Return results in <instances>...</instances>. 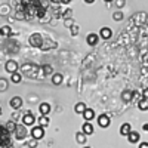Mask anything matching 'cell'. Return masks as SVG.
<instances>
[{
	"instance_id": "cell-20",
	"label": "cell",
	"mask_w": 148,
	"mask_h": 148,
	"mask_svg": "<svg viewBox=\"0 0 148 148\" xmlns=\"http://www.w3.org/2000/svg\"><path fill=\"white\" fill-rule=\"evenodd\" d=\"M0 34H2V36H10V34H12L10 27H8V25L2 27V28H0Z\"/></svg>"
},
{
	"instance_id": "cell-13",
	"label": "cell",
	"mask_w": 148,
	"mask_h": 148,
	"mask_svg": "<svg viewBox=\"0 0 148 148\" xmlns=\"http://www.w3.org/2000/svg\"><path fill=\"white\" fill-rule=\"evenodd\" d=\"M111 36H113V31H111V28H108V27H102V28H101V37H102V39L108 40Z\"/></svg>"
},
{
	"instance_id": "cell-18",
	"label": "cell",
	"mask_w": 148,
	"mask_h": 148,
	"mask_svg": "<svg viewBox=\"0 0 148 148\" xmlns=\"http://www.w3.org/2000/svg\"><path fill=\"white\" fill-rule=\"evenodd\" d=\"M86 136H88V135H84L83 132H77V133H76V141H77L79 144H84V142H86Z\"/></svg>"
},
{
	"instance_id": "cell-26",
	"label": "cell",
	"mask_w": 148,
	"mask_h": 148,
	"mask_svg": "<svg viewBox=\"0 0 148 148\" xmlns=\"http://www.w3.org/2000/svg\"><path fill=\"white\" fill-rule=\"evenodd\" d=\"M28 147H30V148H36V147H37V139L33 138L31 141H28Z\"/></svg>"
},
{
	"instance_id": "cell-25",
	"label": "cell",
	"mask_w": 148,
	"mask_h": 148,
	"mask_svg": "<svg viewBox=\"0 0 148 148\" xmlns=\"http://www.w3.org/2000/svg\"><path fill=\"white\" fill-rule=\"evenodd\" d=\"M113 18H114V21H121L123 18H125V15H123V12H116V14L113 15Z\"/></svg>"
},
{
	"instance_id": "cell-29",
	"label": "cell",
	"mask_w": 148,
	"mask_h": 148,
	"mask_svg": "<svg viewBox=\"0 0 148 148\" xmlns=\"http://www.w3.org/2000/svg\"><path fill=\"white\" fill-rule=\"evenodd\" d=\"M19 119V113H14V116H12V120H14V121H16Z\"/></svg>"
},
{
	"instance_id": "cell-3",
	"label": "cell",
	"mask_w": 148,
	"mask_h": 148,
	"mask_svg": "<svg viewBox=\"0 0 148 148\" xmlns=\"http://www.w3.org/2000/svg\"><path fill=\"white\" fill-rule=\"evenodd\" d=\"M34 121H36V117L31 114V111H27V113L24 114V117H22V123L25 126H33Z\"/></svg>"
},
{
	"instance_id": "cell-15",
	"label": "cell",
	"mask_w": 148,
	"mask_h": 148,
	"mask_svg": "<svg viewBox=\"0 0 148 148\" xmlns=\"http://www.w3.org/2000/svg\"><path fill=\"white\" fill-rule=\"evenodd\" d=\"M132 98H133V95H132L130 90H125V92L121 93V99L125 101V102H130V101H132Z\"/></svg>"
},
{
	"instance_id": "cell-36",
	"label": "cell",
	"mask_w": 148,
	"mask_h": 148,
	"mask_svg": "<svg viewBox=\"0 0 148 148\" xmlns=\"http://www.w3.org/2000/svg\"><path fill=\"white\" fill-rule=\"evenodd\" d=\"M0 114H2V108H0Z\"/></svg>"
},
{
	"instance_id": "cell-12",
	"label": "cell",
	"mask_w": 148,
	"mask_h": 148,
	"mask_svg": "<svg viewBox=\"0 0 148 148\" xmlns=\"http://www.w3.org/2000/svg\"><path fill=\"white\" fill-rule=\"evenodd\" d=\"M93 125H90V121H86L84 125H83V133L84 135H92L93 133Z\"/></svg>"
},
{
	"instance_id": "cell-30",
	"label": "cell",
	"mask_w": 148,
	"mask_h": 148,
	"mask_svg": "<svg viewBox=\"0 0 148 148\" xmlns=\"http://www.w3.org/2000/svg\"><path fill=\"white\" fill-rule=\"evenodd\" d=\"M142 96L145 98V99H148V89H144V92H142Z\"/></svg>"
},
{
	"instance_id": "cell-23",
	"label": "cell",
	"mask_w": 148,
	"mask_h": 148,
	"mask_svg": "<svg viewBox=\"0 0 148 148\" xmlns=\"http://www.w3.org/2000/svg\"><path fill=\"white\" fill-rule=\"evenodd\" d=\"M6 129L9 130V132H15V129H16V125H15V121L14 120H10L8 125H6Z\"/></svg>"
},
{
	"instance_id": "cell-5",
	"label": "cell",
	"mask_w": 148,
	"mask_h": 148,
	"mask_svg": "<svg viewBox=\"0 0 148 148\" xmlns=\"http://www.w3.org/2000/svg\"><path fill=\"white\" fill-rule=\"evenodd\" d=\"M10 107L14 110H19L22 107V98L21 96H14L10 99Z\"/></svg>"
},
{
	"instance_id": "cell-27",
	"label": "cell",
	"mask_w": 148,
	"mask_h": 148,
	"mask_svg": "<svg viewBox=\"0 0 148 148\" xmlns=\"http://www.w3.org/2000/svg\"><path fill=\"white\" fill-rule=\"evenodd\" d=\"M116 5H117V8H123V6H125L126 5V0H117V2H116Z\"/></svg>"
},
{
	"instance_id": "cell-9",
	"label": "cell",
	"mask_w": 148,
	"mask_h": 148,
	"mask_svg": "<svg viewBox=\"0 0 148 148\" xmlns=\"http://www.w3.org/2000/svg\"><path fill=\"white\" fill-rule=\"evenodd\" d=\"M39 111H40V116H47L51 113V105L47 102H43V104L39 105Z\"/></svg>"
},
{
	"instance_id": "cell-33",
	"label": "cell",
	"mask_w": 148,
	"mask_h": 148,
	"mask_svg": "<svg viewBox=\"0 0 148 148\" xmlns=\"http://www.w3.org/2000/svg\"><path fill=\"white\" fill-rule=\"evenodd\" d=\"M142 129H144V130H145V132H148V123H145V125H144V126H142Z\"/></svg>"
},
{
	"instance_id": "cell-31",
	"label": "cell",
	"mask_w": 148,
	"mask_h": 148,
	"mask_svg": "<svg viewBox=\"0 0 148 148\" xmlns=\"http://www.w3.org/2000/svg\"><path fill=\"white\" fill-rule=\"evenodd\" d=\"M139 148H148V142H141L139 144Z\"/></svg>"
},
{
	"instance_id": "cell-17",
	"label": "cell",
	"mask_w": 148,
	"mask_h": 148,
	"mask_svg": "<svg viewBox=\"0 0 148 148\" xmlns=\"http://www.w3.org/2000/svg\"><path fill=\"white\" fill-rule=\"evenodd\" d=\"M138 108H139L141 111H147V110H148V99L142 98V99L138 102Z\"/></svg>"
},
{
	"instance_id": "cell-19",
	"label": "cell",
	"mask_w": 148,
	"mask_h": 148,
	"mask_svg": "<svg viewBox=\"0 0 148 148\" xmlns=\"http://www.w3.org/2000/svg\"><path fill=\"white\" fill-rule=\"evenodd\" d=\"M39 125H40L42 127H47V126H49V119H47V116H40V117H39Z\"/></svg>"
},
{
	"instance_id": "cell-35",
	"label": "cell",
	"mask_w": 148,
	"mask_h": 148,
	"mask_svg": "<svg viewBox=\"0 0 148 148\" xmlns=\"http://www.w3.org/2000/svg\"><path fill=\"white\" fill-rule=\"evenodd\" d=\"M105 2H107V3H111V2H113V0H105Z\"/></svg>"
},
{
	"instance_id": "cell-8",
	"label": "cell",
	"mask_w": 148,
	"mask_h": 148,
	"mask_svg": "<svg viewBox=\"0 0 148 148\" xmlns=\"http://www.w3.org/2000/svg\"><path fill=\"white\" fill-rule=\"evenodd\" d=\"M30 43H31L33 46H42V43H43L42 36H40V34H33V36L30 37Z\"/></svg>"
},
{
	"instance_id": "cell-34",
	"label": "cell",
	"mask_w": 148,
	"mask_h": 148,
	"mask_svg": "<svg viewBox=\"0 0 148 148\" xmlns=\"http://www.w3.org/2000/svg\"><path fill=\"white\" fill-rule=\"evenodd\" d=\"M84 2H86V3H93L95 0H84Z\"/></svg>"
},
{
	"instance_id": "cell-24",
	"label": "cell",
	"mask_w": 148,
	"mask_h": 148,
	"mask_svg": "<svg viewBox=\"0 0 148 148\" xmlns=\"http://www.w3.org/2000/svg\"><path fill=\"white\" fill-rule=\"evenodd\" d=\"M21 80H22V76L19 73H14V74H12V82H14V83H19Z\"/></svg>"
},
{
	"instance_id": "cell-4",
	"label": "cell",
	"mask_w": 148,
	"mask_h": 148,
	"mask_svg": "<svg viewBox=\"0 0 148 148\" xmlns=\"http://www.w3.org/2000/svg\"><path fill=\"white\" fill-rule=\"evenodd\" d=\"M98 125H99V127L105 129L110 126V117L107 114H101L99 117H98Z\"/></svg>"
},
{
	"instance_id": "cell-16",
	"label": "cell",
	"mask_w": 148,
	"mask_h": 148,
	"mask_svg": "<svg viewBox=\"0 0 148 148\" xmlns=\"http://www.w3.org/2000/svg\"><path fill=\"white\" fill-rule=\"evenodd\" d=\"M74 111H76L77 114H83L86 111V105L83 102H79V104H76V107H74Z\"/></svg>"
},
{
	"instance_id": "cell-28",
	"label": "cell",
	"mask_w": 148,
	"mask_h": 148,
	"mask_svg": "<svg viewBox=\"0 0 148 148\" xmlns=\"http://www.w3.org/2000/svg\"><path fill=\"white\" fill-rule=\"evenodd\" d=\"M43 71L49 74V73H52V68H51V67H49V65H45V67H43Z\"/></svg>"
},
{
	"instance_id": "cell-11",
	"label": "cell",
	"mask_w": 148,
	"mask_h": 148,
	"mask_svg": "<svg viewBox=\"0 0 148 148\" xmlns=\"http://www.w3.org/2000/svg\"><path fill=\"white\" fill-rule=\"evenodd\" d=\"M86 42H88V45H90V46H95L98 42H99V37H98L96 34H89L88 37H86Z\"/></svg>"
},
{
	"instance_id": "cell-10",
	"label": "cell",
	"mask_w": 148,
	"mask_h": 148,
	"mask_svg": "<svg viewBox=\"0 0 148 148\" xmlns=\"http://www.w3.org/2000/svg\"><path fill=\"white\" fill-rule=\"evenodd\" d=\"M130 132H132V127H130L129 123H125V125L120 126V135H121V136H127Z\"/></svg>"
},
{
	"instance_id": "cell-2",
	"label": "cell",
	"mask_w": 148,
	"mask_h": 148,
	"mask_svg": "<svg viewBox=\"0 0 148 148\" xmlns=\"http://www.w3.org/2000/svg\"><path fill=\"white\" fill-rule=\"evenodd\" d=\"M31 136L34 138V139H43V136H45V127H42V126H34L33 129H31Z\"/></svg>"
},
{
	"instance_id": "cell-6",
	"label": "cell",
	"mask_w": 148,
	"mask_h": 148,
	"mask_svg": "<svg viewBox=\"0 0 148 148\" xmlns=\"http://www.w3.org/2000/svg\"><path fill=\"white\" fill-rule=\"evenodd\" d=\"M6 71L8 73H10V74H14V73H16L18 71V64L15 62V61H8L6 62Z\"/></svg>"
},
{
	"instance_id": "cell-37",
	"label": "cell",
	"mask_w": 148,
	"mask_h": 148,
	"mask_svg": "<svg viewBox=\"0 0 148 148\" xmlns=\"http://www.w3.org/2000/svg\"><path fill=\"white\" fill-rule=\"evenodd\" d=\"M84 148H90V147H84Z\"/></svg>"
},
{
	"instance_id": "cell-22",
	"label": "cell",
	"mask_w": 148,
	"mask_h": 148,
	"mask_svg": "<svg viewBox=\"0 0 148 148\" xmlns=\"http://www.w3.org/2000/svg\"><path fill=\"white\" fill-rule=\"evenodd\" d=\"M8 89V80L6 79H0V92H5Z\"/></svg>"
},
{
	"instance_id": "cell-32",
	"label": "cell",
	"mask_w": 148,
	"mask_h": 148,
	"mask_svg": "<svg viewBox=\"0 0 148 148\" xmlns=\"http://www.w3.org/2000/svg\"><path fill=\"white\" fill-rule=\"evenodd\" d=\"M71 24H73V19H71V18H68V19L65 21V25H71Z\"/></svg>"
},
{
	"instance_id": "cell-7",
	"label": "cell",
	"mask_w": 148,
	"mask_h": 148,
	"mask_svg": "<svg viewBox=\"0 0 148 148\" xmlns=\"http://www.w3.org/2000/svg\"><path fill=\"white\" fill-rule=\"evenodd\" d=\"M139 139H141V135H139L138 132H135V130H132V132L127 135V141H129L130 144H136V142H139Z\"/></svg>"
},
{
	"instance_id": "cell-14",
	"label": "cell",
	"mask_w": 148,
	"mask_h": 148,
	"mask_svg": "<svg viewBox=\"0 0 148 148\" xmlns=\"http://www.w3.org/2000/svg\"><path fill=\"white\" fill-rule=\"evenodd\" d=\"M82 116L84 117V120H86V121H90V120L95 117V111H93V110H90V108H86V111H84V113H83Z\"/></svg>"
},
{
	"instance_id": "cell-21",
	"label": "cell",
	"mask_w": 148,
	"mask_h": 148,
	"mask_svg": "<svg viewBox=\"0 0 148 148\" xmlns=\"http://www.w3.org/2000/svg\"><path fill=\"white\" fill-rule=\"evenodd\" d=\"M52 82H53V84H61L62 83V76H61V74H53Z\"/></svg>"
},
{
	"instance_id": "cell-1",
	"label": "cell",
	"mask_w": 148,
	"mask_h": 148,
	"mask_svg": "<svg viewBox=\"0 0 148 148\" xmlns=\"http://www.w3.org/2000/svg\"><path fill=\"white\" fill-rule=\"evenodd\" d=\"M25 127H27L25 125H16V129H15V138L16 139L22 141L24 138L27 136V129Z\"/></svg>"
}]
</instances>
